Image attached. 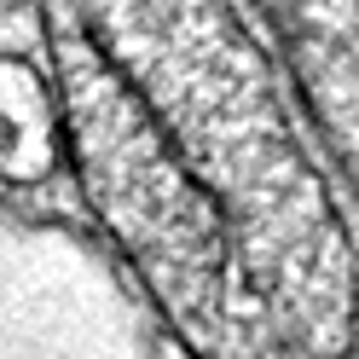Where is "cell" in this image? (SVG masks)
Returning a JSON list of instances; mask_svg holds the SVG:
<instances>
[{
  "label": "cell",
  "instance_id": "1",
  "mask_svg": "<svg viewBox=\"0 0 359 359\" xmlns=\"http://www.w3.org/2000/svg\"><path fill=\"white\" fill-rule=\"evenodd\" d=\"M104 250L191 359H348L359 261L243 0H35Z\"/></svg>",
  "mask_w": 359,
  "mask_h": 359
},
{
  "label": "cell",
  "instance_id": "2",
  "mask_svg": "<svg viewBox=\"0 0 359 359\" xmlns=\"http://www.w3.org/2000/svg\"><path fill=\"white\" fill-rule=\"evenodd\" d=\"M0 359H156V348L87 238L0 220Z\"/></svg>",
  "mask_w": 359,
  "mask_h": 359
}]
</instances>
